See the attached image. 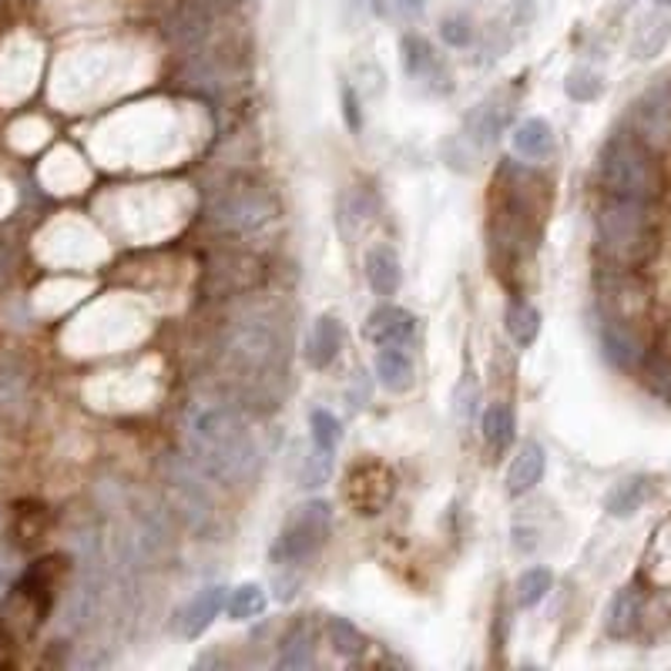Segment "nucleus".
Segmentation results:
<instances>
[{"label":"nucleus","mask_w":671,"mask_h":671,"mask_svg":"<svg viewBox=\"0 0 671 671\" xmlns=\"http://www.w3.org/2000/svg\"><path fill=\"white\" fill-rule=\"evenodd\" d=\"M189 454L202 477L225 487L245 483L259 464V447L252 440L245 419L225 406H205L189 419Z\"/></svg>","instance_id":"obj_1"},{"label":"nucleus","mask_w":671,"mask_h":671,"mask_svg":"<svg viewBox=\"0 0 671 671\" xmlns=\"http://www.w3.org/2000/svg\"><path fill=\"white\" fill-rule=\"evenodd\" d=\"M601 182L615 199L654 202L661 195V168L641 138L618 135L601 155Z\"/></svg>","instance_id":"obj_2"},{"label":"nucleus","mask_w":671,"mask_h":671,"mask_svg":"<svg viewBox=\"0 0 671 671\" xmlns=\"http://www.w3.org/2000/svg\"><path fill=\"white\" fill-rule=\"evenodd\" d=\"M598 245L608 259L625 263V266L648 259L654 248L651 202L611 195V202L601 205V212H598Z\"/></svg>","instance_id":"obj_3"},{"label":"nucleus","mask_w":671,"mask_h":671,"mask_svg":"<svg viewBox=\"0 0 671 671\" xmlns=\"http://www.w3.org/2000/svg\"><path fill=\"white\" fill-rule=\"evenodd\" d=\"M228 360L242 376L269 383L289 366V336L273 319H242L228 332Z\"/></svg>","instance_id":"obj_4"},{"label":"nucleus","mask_w":671,"mask_h":671,"mask_svg":"<svg viewBox=\"0 0 671 671\" xmlns=\"http://www.w3.org/2000/svg\"><path fill=\"white\" fill-rule=\"evenodd\" d=\"M329 528H332V508L326 500L299 503L273 544V554H269L273 564L276 567H299L302 561H309L326 544Z\"/></svg>","instance_id":"obj_5"},{"label":"nucleus","mask_w":671,"mask_h":671,"mask_svg":"<svg viewBox=\"0 0 671 671\" xmlns=\"http://www.w3.org/2000/svg\"><path fill=\"white\" fill-rule=\"evenodd\" d=\"M212 222L225 232H256L273 222L276 205L259 185H228L212 199Z\"/></svg>","instance_id":"obj_6"},{"label":"nucleus","mask_w":671,"mask_h":671,"mask_svg":"<svg viewBox=\"0 0 671 671\" xmlns=\"http://www.w3.org/2000/svg\"><path fill=\"white\" fill-rule=\"evenodd\" d=\"M635 138H641L651 151L671 145V77L654 81L651 88L635 102Z\"/></svg>","instance_id":"obj_7"},{"label":"nucleus","mask_w":671,"mask_h":671,"mask_svg":"<svg viewBox=\"0 0 671 671\" xmlns=\"http://www.w3.org/2000/svg\"><path fill=\"white\" fill-rule=\"evenodd\" d=\"M393 490H396V480H393L390 467L380 460L356 464L347 473V500L356 514H380L393 500Z\"/></svg>","instance_id":"obj_8"},{"label":"nucleus","mask_w":671,"mask_h":671,"mask_svg":"<svg viewBox=\"0 0 671 671\" xmlns=\"http://www.w3.org/2000/svg\"><path fill=\"white\" fill-rule=\"evenodd\" d=\"M601 353L621 373L641 370V363H645V340H641V332L635 329V322L605 316L601 319Z\"/></svg>","instance_id":"obj_9"},{"label":"nucleus","mask_w":671,"mask_h":671,"mask_svg":"<svg viewBox=\"0 0 671 671\" xmlns=\"http://www.w3.org/2000/svg\"><path fill=\"white\" fill-rule=\"evenodd\" d=\"M400 51H403V67H406V74H409L413 81L427 84V88L437 92V95H444V92L454 88L450 71L444 67V61L437 57V51H434V44H430L427 38L406 34L403 44H400Z\"/></svg>","instance_id":"obj_10"},{"label":"nucleus","mask_w":671,"mask_h":671,"mask_svg":"<svg viewBox=\"0 0 671 671\" xmlns=\"http://www.w3.org/2000/svg\"><path fill=\"white\" fill-rule=\"evenodd\" d=\"M416 336V319L400 306H380L363 322V340L376 347H406Z\"/></svg>","instance_id":"obj_11"},{"label":"nucleus","mask_w":671,"mask_h":671,"mask_svg":"<svg viewBox=\"0 0 671 671\" xmlns=\"http://www.w3.org/2000/svg\"><path fill=\"white\" fill-rule=\"evenodd\" d=\"M508 121H511V105L503 102L500 95H493V98L480 102V105L467 115L460 135H464L477 151H487V148L500 138V131H503V125H508Z\"/></svg>","instance_id":"obj_12"},{"label":"nucleus","mask_w":671,"mask_h":671,"mask_svg":"<svg viewBox=\"0 0 671 671\" xmlns=\"http://www.w3.org/2000/svg\"><path fill=\"white\" fill-rule=\"evenodd\" d=\"M168 490L175 493L179 511H182V518H185L192 528H202V524L212 518V500H209L202 480H199L192 470L179 467V470L168 473Z\"/></svg>","instance_id":"obj_13"},{"label":"nucleus","mask_w":671,"mask_h":671,"mask_svg":"<svg viewBox=\"0 0 671 671\" xmlns=\"http://www.w3.org/2000/svg\"><path fill=\"white\" fill-rule=\"evenodd\" d=\"M225 605V587L212 584V587H202V592L179 611V631L182 638H202L205 628L219 618Z\"/></svg>","instance_id":"obj_14"},{"label":"nucleus","mask_w":671,"mask_h":671,"mask_svg":"<svg viewBox=\"0 0 671 671\" xmlns=\"http://www.w3.org/2000/svg\"><path fill=\"white\" fill-rule=\"evenodd\" d=\"M648 306V296H645V286L635 279V276H611L605 283V316H615V319H625V322H635Z\"/></svg>","instance_id":"obj_15"},{"label":"nucleus","mask_w":671,"mask_h":671,"mask_svg":"<svg viewBox=\"0 0 671 671\" xmlns=\"http://www.w3.org/2000/svg\"><path fill=\"white\" fill-rule=\"evenodd\" d=\"M366 279H370V289L383 299L396 296L400 292V283H403V269H400V256L390 248V245H373L366 252Z\"/></svg>","instance_id":"obj_16"},{"label":"nucleus","mask_w":671,"mask_h":671,"mask_svg":"<svg viewBox=\"0 0 671 671\" xmlns=\"http://www.w3.org/2000/svg\"><path fill=\"white\" fill-rule=\"evenodd\" d=\"M544 470H547V454H544V447L534 444V440H528V444L521 447V454L514 457L511 470H508V493H511V497H521V493L534 490V487L541 483Z\"/></svg>","instance_id":"obj_17"},{"label":"nucleus","mask_w":671,"mask_h":671,"mask_svg":"<svg viewBox=\"0 0 671 671\" xmlns=\"http://www.w3.org/2000/svg\"><path fill=\"white\" fill-rule=\"evenodd\" d=\"M340 347H343V326L336 316H319L316 326H312V336H309V366L312 370H326L332 366V360L340 356Z\"/></svg>","instance_id":"obj_18"},{"label":"nucleus","mask_w":671,"mask_h":671,"mask_svg":"<svg viewBox=\"0 0 671 671\" xmlns=\"http://www.w3.org/2000/svg\"><path fill=\"white\" fill-rule=\"evenodd\" d=\"M376 380L390 393H409L413 390L416 370H413V360L406 356L403 347H383L376 353Z\"/></svg>","instance_id":"obj_19"},{"label":"nucleus","mask_w":671,"mask_h":671,"mask_svg":"<svg viewBox=\"0 0 671 671\" xmlns=\"http://www.w3.org/2000/svg\"><path fill=\"white\" fill-rule=\"evenodd\" d=\"M514 141V151L528 161H544L551 151H554V131L544 118H528L514 128L511 135Z\"/></svg>","instance_id":"obj_20"},{"label":"nucleus","mask_w":671,"mask_h":671,"mask_svg":"<svg viewBox=\"0 0 671 671\" xmlns=\"http://www.w3.org/2000/svg\"><path fill=\"white\" fill-rule=\"evenodd\" d=\"M671 38V21L661 18V14H648L638 28H635V38H631V54L638 61H651L664 51Z\"/></svg>","instance_id":"obj_21"},{"label":"nucleus","mask_w":671,"mask_h":671,"mask_svg":"<svg viewBox=\"0 0 671 671\" xmlns=\"http://www.w3.org/2000/svg\"><path fill=\"white\" fill-rule=\"evenodd\" d=\"M648 497H651V480L648 477H628L605 497V511L611 518H631Z\"/></svg>","instance_id":"obj_22"},{"label":"nucleus","mask_w":671,"mask_h":671,"mask_svg":"<svg viewBox=\"0 0 671 671\" xmlns=\"http://www.w3.org/2000/svg\"><path fill=\"white\" fill-rule=\"evenodd\" d=\"M638 618H641V598L635 587H621V592L611 598V608H608V635L611 638H628L635 628H638Z\"/></svg>","instance_id":"obj_23"},{"label":"nucleus","mask_w":671,"mask_h":671,"mask_svg":"<svg viewBox=\"0 0 671 671\" xmlns=\"http://www.w3.org/2000/svg\"><path fill=\"white\" fill-rule=\"evenodd\" d=\"M225 611H228L232 621L259 618L266 611V587L263 584H252V581L238 584L235 592L228 595V601H225Z\"/></svg>","instance_id":"obj_24"},{"label":"nucleus","mask_w":671,"mask_h":671,"mask_svg":"<svg viewBox=\"0 0 671 671\" xmlns=\"http://www.w3.org/2000/svg\"><path fill=\"white\" fill-rule=\"evenodd\" d=\"M503 326H508L511 340L518 347H531L537 340V332H541V312L531 302H511L508 316H503Z\"/></svg>","instance_id":"obj_25"},{"label":"nucleus","mask_w":671,"mask_h":671,"mask_svg":"<svg viewBox=\"0 0 671 671\" xmlns=\"http://www.w3.org/2000/svg\"><path fill=\"white\" fill-rule=\"evenodd\" d=\"M514 409L508 403H493L487 413H483V440L493 447V450H503V447H511L514 440Z\"/></svg>","instance_id":"obj_26"},{"label":"nucleus","mask_w":671,"mask_h":671,"mask_svg":"<svg viewBox=\"0 0 671 671\" xmlns=\"http://www.w3.org/2000/svg\"><path fill=\"white\" fill-rule=\"evenodd\" d=\"M312 661H316V651H312V635H309V628H306V625H296V628L289 631V638L283 641L279 668H292V671H299V668H312Z\"/></svg>","instance_id":"obj_27"},{"label":"nucleus","mask_w":671,"mask_h":671,"mask_svg":"<svg viewBox=\"0 0 671 671\" xmlns=\"http://www.w3.org/2000/svg\"><path fill=\"white\" fill-rule=\"evenodd\" d=\"M326 631H329V641H332V651L340 654V658H360L363 651H366V638H363V631L353 625V621H347V618H332L329 625H326Z\"/></svg>","instance_id":"obj_28"},{"label":"nucleus","mask_w":671,"mask_h":671,"mask_svg":"<svg viewBox=\"0 0 671 671\" xmlns=\"http://www.w3.org/2000/svg\"><path fill=\"white\" fill-rule=\"evenodd\" d=\"M554 584V574L547 567H528L521 577H518V605L521 608H534L544 601V595L551 592Z\"/></svg>","instance_id":"obj_29"},{"label":"nucleus","mask_w":671,"mask_h":671,"mask_svg":"<svg viewBox=\"0 0 671 671\" xmlns=\"http://www.w3.org/2000/svg\"><path fill=\"white\" fill-rule=\"evenodd\" d=\"M564 92L571 102H595L605 92V77L592 67H574L564 77Z\"/></svg>","instance_id":"obj_30"},{"label":"nucleus","mask_w":671,"mask_h":671,"mask_svg":"<svg viewBox=\"0 0 671 671\" xmlns=\"http://www.w3.org/2000/svg\"><path fill=\"white\" fill-rule=\"evenodd\" d=\"M309 430H312V444L326 454H332L336 447H340L343 440V427L340 419H336L329 409H312L309 413Z\"/></svg>","instance_id":"obj_31"},{"label":"nucleus","mask_w":671,"mask_h":671,"mask_svg":"<svg viewBox=\"0 0 671 671\" xmlns=\"http://www.w3.org/2000/svg\"><path fill=\"white\" fill-rule=\"evenodd\" d=\"M440 38L450 44V47H467L473 41V21L467 14H447L440 21Z\"/></svg>","instance_id":"obj_32"},{"label":"nucleus","mask_w":671,"mask_h":671,"mask_svg":"<svg viewBox=\"0 0 671 671\" xmlns=\"http://www.w3.org/2000/svg\"><path fill=\"white\" fill-rule=\"evenodd\" d=\"M329 477V454L316 447V454L306 457V467H302V487H319L322 480Z\"/></svg>","instance_id":"obj_33"},{"label":"nucleus","mask_w":671,"mask_h":671,"mask_svg":"<svg viewBox=\"0 0 671 671\" xmlns=\"http://www.w3.org/2000/svg\"><path fill=\"white\" fill-rule=\"evenodd\" d=\"M343 115H347V125H350L353 131L363 128V118H360V98H356V92L350 88V84H343Z\"/></svg>","instance_id":"obj_34"},{"label":"nucleus","mask_w":671,"mask_h":671,"mask_svg":"<svg viewBox=\"0 0 671 671\" xmlns=\"http://www.w3.org/2000/svg\"><path fill=\"white\" fill-rule=\"evenodd\" d=\"M393 8L403 14V18H419L427 8V0H393Z\"/></svg>","instance_id":"obj_35"},{"label":"nucleus","mask_w":671,"mask_h":671,"mask_svg":"<svg viewBox=\"0 0 671 671\" xmlns=\"http://www.w3.org/2000/svg\"><path fill=\"white\" fill-rule=\"evenodd\" d=\"M615 4H618V8L625 11V8H631V4H635V0H615Z\"/></svg>","instance_id":"obj_36"},{"label":"nucleus","mask_w":671,"mask_h":671,"mask_svg":"<svg viewBox=\"0 0 671 671\" xmlns=\"http://www.w3.org/2000/svg\"><path fill=\"white\" fill-rule=\"evenodd\" d=\"M654 4H658V8H671V0H654Z\"/></svg>","instance_id":"obj_37"},{"label":"nucleus","mask_w":671,"mask_h":671,"mask_svg":"<svg viewBox=\"0 0 671 671\" xmlns=\"http://www.w3.org/2000/svg\"><path fill=\"white\" fill-rule=\"evenodd\" d=\"M668 400H671V396H668Z\"/></svg>","instance_id":"obj_38"}]
</instances>
